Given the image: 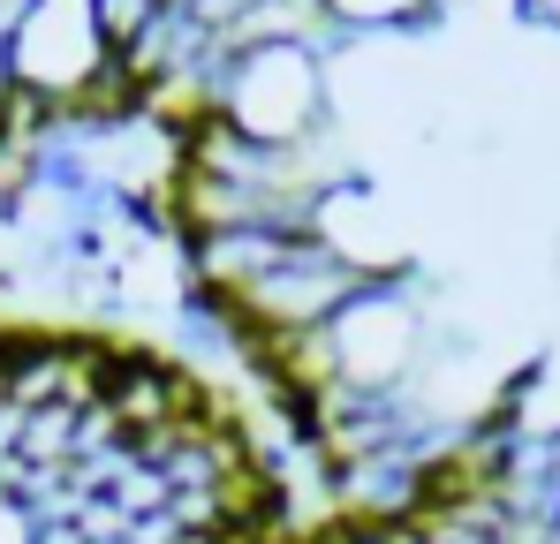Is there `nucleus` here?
<instances>
[{"label": "nucleus", "mask_w": 560, "mask_h": 544, "mask_svg": "<svg viewBox=\"0 0 560 544\" xmlns=\"http://www.w3.org/2000/svg\"><path fill=\"white\" fill-rule=\"evenodd\" d=\"M212 114L266 159H295L311 144H326V114H334V76L326 54L311 38H258L235 46L212 76Z\"/></svg>", "instance_id": "f257e3e1"}, {"label": "nucleus", "mask_w": 560, "mask_h": 544, "mask_svg": "<svg viewBox=\"0 0 560 544\" xmlns=\"http://www.w3.org/2000/svg\"><path fill=\"white\" fill-rule=\"evenodd\" d=\"M424 356V318L401 287H357L326 326H318V363L326 386L349 401H394Z\"/></svg>", "instance_id": "f03ea898"}, {"label": "nucleus", "mask_w": 560, "mask_h": 544, "mask_svg": "<svg viewBox=\"0 0 560 544\" xmlns=\"http://www.w3.org/2000/svg\"><path fill=\"white\" fill-rule=\"evenodd\" d=\"M440 0H318V15L326 23H341V31H409V23H424Z\"/></svg>", "instance_id": "7ed1b4c3"}, {"label": "nucleus", "mask_w": 560, "mask_h": 544, "mask_svg": "<svg viewBox=\"0 0 560 544\" xmlns=\"http://www.w3.org/2000/svg\"><path fill=\"white\" fill-rule=\"evenodd\" d=\"M0 544H54L46 507H38L23 484H8V476H0Z\"/></svg>", "instance_id": "20e7f679"}, {"label": "nucleus", "mask_w": 560, "mask_h": 544, "mask_svg": "<svg viewBox=\"0 0 560 544\" xmlns=\"http://www.w3.org/2000/svg\"><path fill=\"white\" fill-rule=\"evenodd\" d=\"M15 106H23V91H15V54H8V15H0V129L15 121Z\"/></svg>", "instance_id": "39448f33"}, {"label": "nucleus", "mask_w": 560, "mask_h": 544, "mask_svg": "<svg viewBox=\"0 0 560 544\" xmlns=\"http://www.w3.org/2000/svg\"><path fill=\"white\" fill-rule=\"evenodd\" d=\"M523 15H538V23H553V31H560V0H523Z\"/></svg>", "instance_id": "423d86ee"}, {"label": "nucleus", "mask_w": 560, "mask_h": 544, "mask_svg": "<svg viewBox=\"0 0 560 544\" xmlns=\"http://www.w3.org/2000/svg\"><path fill=\"white\" fill-rule=\"evenodd\" d=\"M15 8H31V0H0V15H15Z\"/></svg>", "instance_id": "0eeeda50"}, {"label": "nucleus", "mask_w": 560, "mask_h": 544, "mask_svg": "<svg viewBox=\"0 0 560 544\" xmlns=\"http://www.w3.org/2000/svg\"><path fill=\"white\" fill-rule=\"evenodd\" d=\"M8 341H15V333H0V363H8Z\"/></svg>", "instance_id": "6e6552de"}]
</instances>
